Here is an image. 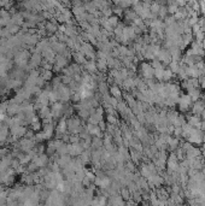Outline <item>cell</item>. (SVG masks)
<instances>
[{
	"mask_svg": "<svg viewBox=\"0 0 205 206\" xmlns=\"http://www.w3.org/2000/svg\"><path fill=\"white\" fill-rule=\"evenodd\" d=\"M204 103H196L194 104V106H193V112L198 116V115H200V113H203V111H204Z\"/></svg>",
	"mask_w": 205,
	"mask_h": 206,
	"instance_id": "2",
	"label": "cell"
},
{
	"mask_svg": "<svg viewBox=\"0 0 205 206\" xmlns=\"http://www.w3.org/2000/svg\"><path fill=\"white\" fill-rule=\"evenodd\" d=\"M122 197H123L124 199H129L130 195H129V192L127 189H123V190H122Z\"/></svg>",
	"mask_w": 205,
	"mask_h": 206,
	"instance_id": "4",
	"label": "cell"
},
{
	"mask_svg": "<svg viewBox=\"0 0 205 206\" xmlns=\"http://www.w3.org/2000/svg\"><path fill=\"white\" fill-rule=\"evenodd\" d=\"M141 73H142V76L147 80L153 77L154 75V69L152 68L151 64H142V69H141Z\"/></svg>",
	"mask_w": 205,
	"mask_h": 206,
	"instance_id": "1",
	"label": "cell"
},
{
	"mask_svg": "<svg viewBox=\"0 0 205 206\" xmlns=\"http://www.w3.org/2000/svg\"><path fill=\"white\" fill-rule=\"evenodd\" d=\"M173 76V73H171V70L170 69H164V77L163 80H165V81H168V80H170Z\"/></svg>",
	"mask_w": 205,
	"mask_h": 206,
	"instance_id": "3",
	"label": "cell"
}]
</instances>
